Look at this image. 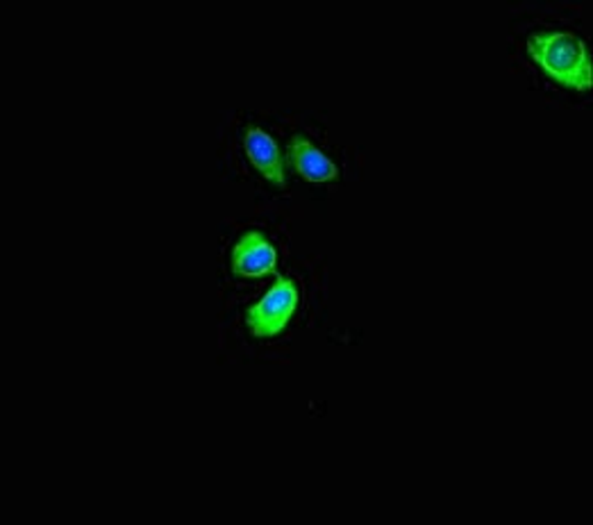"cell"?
Segmentation results:
<instances>
[{
    "instance_id": "1",
    "label": "cell",
    "mask_w": 593,
    "mask_h": 525,
    "mask_svg": "<svg viewBox=\"0 0 593 525\" xmlns=\"http://www.w3.org/2000/svg\"><path fill=\"white\" fill-rule=\"evenodd\" d=\"M527 53L559 85L582 91L593 82L586 46L575 35H569V32H539V35L527 42Z\"/></svg>"
},
{
    "instance_id": "5",
    "label": "cell",
    "mask_w": 593,
    "mask_h": 525,
    "mask_svg": "<svg viewBox=\"0 0 593 525\" xmlns=\"http://www.w3.org/2000/svg\"><path fill=\"white\" fill-rule=\"evenodd\" d=\"M246 150L250 161L255 164V169L264 174V178H269L276 185H284V176H282V161H280V153L276 142L261 133L257 127H248L246 135Z\"/></svg>"
},
{
    "instance_id": "3",
    "label": "cell",
    "mask_w": 593,
    "mask_h": 525,
    "mask_svg": "<svg viewBox=\"0 0 593 525\" xmlns=\"http://www.w3.org/2000/svg\"><path fill=\"white\" fill-rule=\"evenodd\" d=\"M276 267V250L259 233H246L233 250V269L237 276H264Z\"/></svg>"
},
{
    "instance_id": "2",
    "label": "cell",
    "mask_w": 593,
    "mask_h": 525,
    "mask_svg": "<svg viewBox=\"0 0 593 525\" xmlns=\"http://www.w3.org/2000/svg\"><path fill=\"white\" fill-rule=\"evenodd\" d=\"M299 297H295V287L291 280L282 278L278 284L267 293L259 305L248 312V325L255 337H273L289 323Z\"/></svg>"
},
{
    "instance_id": "4",
    "label": "cell",
    "mask_w": 593,
    "mask_h": 525,
    "mask_svg": "<svg viewBox=\"0 0 593 525\" xmlns=\"http://www.w3.org/2000/svg\"><path fill=\"white\" fill-rule=\"evenodd\" d=\"M291 161L293 167L299 169V174L310 182H325L339 176L335 164L303 137L291 139Z\"/></svg>"
}]
</instances>
